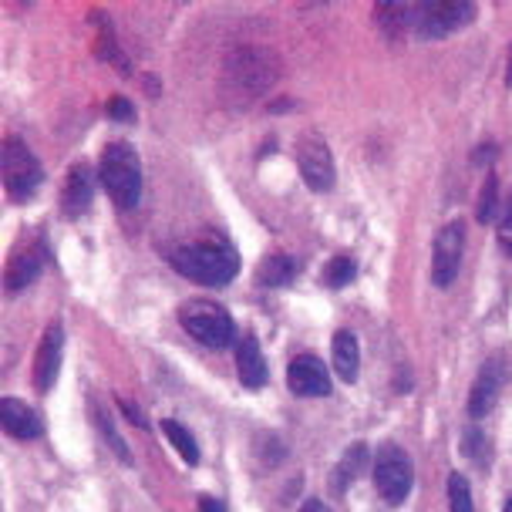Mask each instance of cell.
Listing matches in <instances>:
<instances>
[{
	"label": "cell",
	"instance_id": "15",
	"mask_svg": "<svg viewBox=\"0 0 512 512\" xmlns=\"http://www.w3.org/2000/svg\"><path fill=\"white\" fill-rule=\"evenodd\" d=\"M499 388H502V364L499 361H489L486 368L479 371V378L472 384V398H469V415L472 418H486L492 405L499 398Z\"/></svg>",
	"mask_w": 512,
	"mask_h": 512
},
{
	"label": "cell",
	"instance_id": "12",
	"mask_svg": "<svg viewBox=\"0 0 512 512\" xmlns=\"http://www.w3.org/2000/svg\"><path fill=\"white\" fill-rule=\"evenodd\" d=\"M91 192H95V179H91V169L85 166V162L71 166L68 179H64V189H61V209H64V216L78 219L81 213H88Z\"/></svg>",
	"mask_w": 512,
	"mask_h": 512
},
{
	"label": "cell",
	"instance_id": "8",
	"mask_svg": "<svg viewBox=\"0 0 512 512\" xmlns=\"http://www.w3.org/2000/svg\"><path fill=\"white\" fill-rule=\"evenodd\" d=\"M297 166L300 176L314 192H327L334 186V155L320 135H300L297 139Z\"/></svg>",
	"mask_w": 512,
	"mask_h": 512
},
{
	"label": "cell",
	"instance_id": "26",
	"mask_svg": "<svg viewBox=\"0 0 512 512\" xmlns=\"http://www.w3.org/2000/svg\"><path fill=\"white\" fill-rule=\"evenodd\" d=\"M199 509H203V512H226L223 502L213 499V496H199Z\"/></svg>",
	"mask_w": 512,
	"mask_h": 512
},
{
	"label": "cell",
	"instance_id": "28",
	"mask_svg": "<svg viewBox=\"0 0 512 512\" xmlns=\"http://www.w3.org/2000/svg\"><path fill=\"white\" fill-rule=\"evenodd\" d=\"M506 81H509V85H512V54H509V75H506Z\"/></svg>",
	"mask_w": 512,
	"mask_h": 512
},
{
	"label": "cell",
	"instance_id": "17",
	"mask_svg": "<svg viewBox=\"0 0 512 512\" xmlns=\"http://www.w3.org/2000/svg\"><path fill=\"white\" fill-rule=\"evenodd\" d=\"M334 371L341 381H358V371H361V347H358V337L351 331H337L334 334Z\"/></svg>",
	"mask_w": 512,
	"mask_h": 512
},
{
	"label": "cell",
	"instance_id": "29",
	"mask_svg": "<svg viewBox=\"0 0 512 512\" xmlns=\"http://www.w3.org/2000/svg\"><path fill=\"white\" fill-rule=\"evenodd\" d=\"M502 512H512V496H509V502H506V509H502Z\"/></svg>",
	"mask_w": 512,
	"mask_h": 512
},
{
	"label": "cell",
	"instance_id": "25",
	"mask_svg": "<svg viewBox=\"0 0 512 512\" xmlns=\"http://www.w3.org/2000/svg\"><path fill=\"white\" fill-rule=\"evenodd\" d=\"M108 115L118 118V122H128V118H135V108L125 102V98H112V105H108Z\"/></svg>",
	"mask_w": 512,
	"mask_h": 512
},
{
	"label": "cell",
	"instance_id": "21",
	"mask_svg": "<svg viewBox=\"0 0 512 512\" xmlns=\"http://www.w3.org/2000/svg\"><path fill=\"white\" fill-rule=\"evenodd\" d=\"M354 273H358V267H354L351 256H334V260L327 263V270H324V283H327V287H334V290H341V287H347V283L354 280Z\"/></svg>",
	"mask_w": 512,
	"mask_h": 512
},
{
	"label": "cell",
	"instance_id": "7",
	"mask_svg": "<svg viewBox=\"0 0 512 512\" xmlns=\"http://www.w3.org/2000/svg\"><path fill=\"white\" fill-rule=\"evenodd\" d=\"M0 162H4V186L11 192V199H31L34 192H38V186L44 182V169H41L38 155L27 149L21 139L4 142Z\"/></svg>",
	"mask_w": 512,
	"mask_h": 512
},
{
	"label": "cell",
	"instance_id": "19",
	"mask_svg": "<svg viewBox=\"0 0 512 512\" xmlns=\"http://www.w3.org/2000/svg\"><path fill=\"white\" fill-rule=\"evenodd\" d=\"M162 432H166V438L172 442V448H176V452H179L189 465H196V462H199V445H196V438H192L179 422H172V418H162Z\"/></svg>",
	"mask_w": 512,
	"mask_h": 512
},
{
	"label": "cell",
	"instance_id": "5",
	"mask_svg": "<svg viewBox=\"0 0 512 512\" xmlns=\"http://www.w3.org/2000/svg\"><path fill=\"white\" fill-rule=\"evenodd\" d=\"M415 482V465H411L408 452L398 445H381L374 455V486H378L381 499L388 506H401Z\"/></svg>",
	"mask_w": 512,
	"mask_h": 512
},
{
	"label": "cell",
	"instance_id": "2",
	"mask_svg": "<svg viewBox=\"0 0 512 512\" xmlns=\"http://www.w3.org/2000/svg\"><path fill=\"white\" fill-rule=\"evenodd\" d=\"M102 186L108 189L112 203L118 209H132L142 199V162L139 152L128 142H112L102 152V166H98Z\"/></svg>",
	"mask_w": 512,
	"mask_h": 512
},
{
	"label": "cell",
	"instance_id": "22",
	"mask_svg": "<svg viewBox=\"0 0 512 512\" xmlns=\"http://www.w3.org/2000/svg\"><path fill=\"white\" fill-rule=\"evenodd\" d=\"M448 499H452V512H472V489L465 475H448Z\"/></svg>",
	"mask_w": 512,
	"mask_h": 512
},
{
	"label": "cell",
	"instance_id": "14",
	"mask_svg": "<svg viewBox=\"0 0 512 512\" xmlns=\"http://www.w3.org/2000/svg\"><path fill=\"white\" fill-rule=\"evenodd\" d=\"M44 256H48L44 243H31L27 250H17L11 256V263H7V277H4L11 294H17V290H24L27 283L38 280V273L44 267Z\"/></svg>",
	"mask_w": 512,
	"mask_h": 512
},
{
	"label": "cell",
	"instance_id": "4",
	"mask_svg": "<svg viewBox=\"0 0 512 512\" xmlns=\"http://www.w3.org/2000/svg\"><path fill=\"white\" fill-rule=\"evenodd\" d=\"M179 324L206 347H230L233 341V317L226 307L209 304V300H189L179 307Z\"/></svg>",
	"mask_w": 512,
	"mask_h": 512
},
{
	"label": "cell",
	"instance_id": "27",
	"mask_svg": "<svg viewBox=\"0 0 512 512\" xmlns=\"http://www.w3.org/2000/svg\"><path fill=\"white\" fill-rule=\"evenodd\" d=\"M300 512H334V509L324 506L320 499H310V502H304V509H300Z\"/></svg>",
	"mask_w": 512,
	"mask_h": 512
},
{
	"label": "cell",
	"instance_id": "20",
	"mask_svg": "<svg viewBox=\"0 0 512 512\" xmlns=\"http://www.w3.org/2000/svg\"><path fill=\"white\" fill-rule=\"evenodd\" d=\"M364 459H368V448H364V445H354L351 452L344 455V462L337 465V475H334V489H337V492H344V489H347V482L358 479V472H361Z\"/></svg>",
	"mask_w": 512,
	"mask_h": 512
},
{
	"label": "cell",
	"instance_id": "1",
	"mask_svg": "<svg viewBox=\"0 0 512 512\" xmlns=\"http://www.w3.org/2000/svg\"><path fill=\"white\" fill-rule=\"evenodd\" d=\"M172 267H176L182 277L206 283V287H226L236 270H240V256L226 240H192L182 243L172 250Z\"/></svg>",
	"mask_w": 512,
	"mask_h": 512
},
{
	"label": "cell",
	"instance_id": "18",
	"mask_svg": "<svg viewBox=\"0 0 512 512\" xmlns=\"http://www.w3.org/2000/svg\"><path fill=\"white\" fill-rule=\"evenodd\" d=\"M297 270H300V263L294 260V256L273 253L260 263V267H256V280H260L263 287H287V283L297 277Z\"/></svg>",
	"mask_w": 512,
	"mask_h": 512
},
{
	"label": "cell",
	"instance_id": "9",
	"mask_svg": "<svg viewBox=\"0 0 512 512\" xmlns=\"http://www.w3.org/2000/svg\"><path fill=\"white\" fill-rule=\"evenodd\" d=\"M462 250H465V230L462 223L442 226V233L435 236V256H432V283L435 287H452V280L459 277L462 267Z\"/></svg>",
	"mask_w": 512,
	"mask_h": 512
},
{
	"label": "cell",
	"instance_id": "11",
	"mask_svg": "<svg viewBox=\"0 0 512 512\" xmlns=\"http://www.w3.org/2000/svg\"><path fill=\"white\" fill-rule=\"evenodd\" d=\"M61 351H64V331H61V324H51L41 337L38 354H34V388H38L41 395H48L54 388V381H58Z\"/></svg>",
	"mask_w": 512,
	"mask_h": 512
},
{
	"label": "cell",
	"instance_id": "13",
	"mask_svg": "<svg viewBox=\"0 0 512 512\" xmlns=\"http://www.w3.org/2000/svg\"><path fill=\"white\" fill-rule=\"evenodd\" d=\"M0 428H4L11 438H21V442H27V438H38L44 432L38 411L27 408L24 401H17V398L0 401Z\"/></svg>",
	"mask_w": 512,
	"mask_h": 512
},
{
	"label": "cell",
	"instance_id": "10",
	"mask_svg": "<svg viewBox=\"0 0 512 512\" xmlns=\"http://www.w3.org/2000/svg\"><path fill=\"white\" fill-rule=\"evenodd\" d=\"M287 384L290 391L300 398H324L331 395V378H327L324 361L314 358V354H297L287 368Z\"/></svg>",
	"mask_w": 512,
	"mask_h": 512
},
{
	"label": "cell",
	"instance_id": "16",
	"mask_svg": "<svg viewBox=\"0 0 512 512\" xmlns=\"http://www.w3.org/2000/svg\"><path fill=\"white\" fill-rule=\"evenodd\" d=\"M236 374H240L243 388H263L267 384V361L256 344V337H243L236 347Z\"/></svg>",
	"mask_w": 512,
	"mask_h": 512
},
{
	"label": "cell",
	"instance_id": "6",
	"mask_svg": "<svg viewBox=\"0 0 512 512\" xmlns=\"http://www.w3.org/2000/svg\"><path fill=\"white\" fill-rule=\"evenodd\" d=\"M226 81H230V88L236 95L256 98L277 81V64L263 51H253V48L236 51L233 58L226 61Z\"/></svg>",
	"mask_w": 512,
	"mask_h": 512
},
{
	"label": "cell",
	"instance_id": "23",
	"mask_svg": "<svg viewBox=\"0 0 512 512\" xmlns=\"http://www.w3.org/2000/svg\"><path fill=\"white\" fill-rule=\"evenodd\" d=\"M496 189H499V182H496V176H486V186H482V192H479V223H489L492 216H496Z\"/></svg>",
	"mask_w": 512,
	"mask_h": 512
},
{
	"label": "cell",
	"instance_id": "24",
	"mask_svg": "<svg viewBox=\"0 0 512 512\" xmlns=\"http://www.w3.org/2000/svg\"><path fill=\"white\" fill-rule=\"evenodd\" d=\"M499 243H502V250L512 253V192L506 199V213H502V223H499Z\"/></svg>",
	"mask_w": 512,
	"mask_h": 512
},
{
	"label": "cell",
	"instance_id": "3",
	"mask_svg": "<svg viewBox=\"0 0 512 512\" xmlns=\"http://www.w3.org/2000/svg\"><path fill=\"white\" fill-rule=\"evenodd\" d=\"M475 17V4L465 0H432V4H408V27L422 41H438L459 31Z\"/></svg>",
	"mask_w": 512,
	"mask_h": 512
}]
</instances>
